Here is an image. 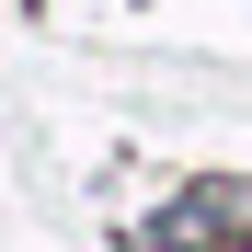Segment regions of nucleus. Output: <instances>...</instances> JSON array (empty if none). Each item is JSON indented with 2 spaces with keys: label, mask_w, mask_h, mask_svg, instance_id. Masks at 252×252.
Returning <instances> with one entry per match:
<instances>
[{
  "label": "nucleus",
  "mask_w": 252,
  "mask_h": 252,
  "mask_svg": "<svg viewBox=\"0 0 252 252\" xmlns=\"http://www.w3.org/2000/svg\"><path fill=\"white\" fill-rule=\"evenodd\" d=\"M184 218H195V229H252V184H195Z\"/></svg>",
  "instance_id": "nucleus-1"
}]
</instances>
